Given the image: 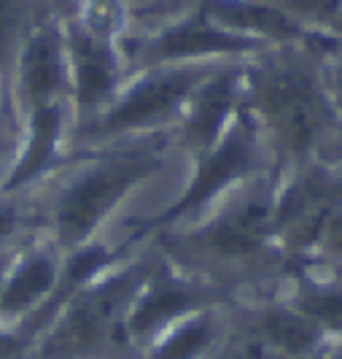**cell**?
Wrapping results in <instances>:
<instances>
[{
  "mask_svg": "<svg viewBox=\"0 0 342 359\" xmlns=\"http://www.w3.org/2000/svg\"><path fill=\"white\" fill-rule=\"evenodd\" d=\"M176 127L111 144L76 149L27 198L38 216V238L68 254L116 230V216L151 184L183 176Z\"/></svg>",
  "mask_w": 342,
  "mask_h": 359,
  "instance_id": "1",
  "label": "cell"
},
{
  "mask_svg": "<svg viewBox=\"0 0 342 359\" xmlns=\"http://www.w3.org/2000/svg\"><path fill=\"white\" fill-rule=\"evenodd\" d=\"M278 176L262 170L197 219L154 235L170 262L232 294L240 278L272 265Z\"/></svg>",
  "mask_w": 342,
  "mask_h": 359,
  "instance_id": "2",
  "label": "cell"
},
{
  "mask_svg": "<svg viewBox=\"0 0 342 359\" xmlns=\"http://www.w3.org/2000/svg\"><path fill=\"white\" fill-rule=\"evenodd\" d=\"M157 259L154 238L129 249L113 265L73 294L36 335L38 359H119L135 346L127 319Z\"/></svg>",
  "mask_w": 342,
  "mask_h": 359,
  "instance_id": "3",
  "label": "cell"
},
{
  "mask_svg": "<svg viewBox=\"0 0 342 359\" xmlns=\"http://www.w3.org/2000/svg\"><path fill=\"white\" fill-rule=\"evenodd\" d=\"M243 103L275 162L302 160L329 119L315 73L291 46H272L245 62Z\"/></svg>",
  "mask_w": 342,
  "mask_h": 359,
  "instance_id": "4",
  "label": "cell"
},
{
  "mask_svg": "<svg viewBox=\"0 0 342 359\" xmlns=\"http://www.w3.org/2000/svg\"><path fill=\"white\" fill-rule=\"evenodd\" d=\"M227 62L232 60L178 62L127 76L124 87L111 100V106L73 133L71 151L176 127L194 92Z\"/></svg>",
  "mask_w": 342,
  "mask_h": 359,
  "instance_id": "5",
  "label": "cell"
},
{
  "mask_svg": "<svg viewBox=\"0 0 342 359\" xmlns=\"http://www.w3.org/2000/svg\"><path fill=\"white\" fill-rule=\"evenodd\" d=\"M8 92L19 122L24 114L41 108L71 106L65 36L57 8H43L24 33L8 71Z\"/></svg>",
  "mask_w": 342,
  "mask_h": 359,
  "instance_id": "6",
  "label": "cell"
},
{
  "mask_svg": "<svg viewBox=\"0 0 342 359\" xmlns=\"http://www.w3.org/2000/svg\"><path fill=\"white\" fill-rule=\"evenodd\" d=\"M59 262H62V254L55 252L41 238L19 249L0 287V324L3 327H11L19 332L33 319V313L46 303V297L55 289Z\"/></svg>",
  "mask_w": 342,
  "mask_h": 359,
  "instance_id": "7",
  "label": "cell"
},
{
  "mask_svg": "<svg viewBox=\"0 0 342 359\" xmlns=\"http://www.w3.org/2000/svg\"><path fill=\"white\" fill-rule=\"evenodd\" d=\"M221 308H202L180 319L145 348V359H202L221 341Z\"/></svg>",
  "mask_w": 342,
  "mask_h": 359,
  "instance_id": "8",
  "label": "cell"
},
{
  "mask_svg": "<svg viewBox=\"0 0 342 359\" xmlns=\"http://www.w3.org/2000/svg\"><path fill=\"white\" fill-rule=\"evenodd\" d=\"M38 238V216L27 195L0 189V254L19 252Z\"/></svg>",
  "mask_w": 342,
  "mask_h": 359,
  "instance_id": "9",
  "label": "cell"
},
{
  "mask_svg": "<svg viewBox=\"0 0 342 359\" xmlns=\"http://www.w3.org/2000/svg\"><path fill=\"white\" fill-rule=\"evenodd\" d=\"M288 306H294L310 322L318 324L324 335H334L337 341H342V284H329V287L305 284L288 300Z\"/></svg>",
  "mask_w": 342,
  "mask_h": 359,
  "instance_id": "10",
  "label": "cell"
},
{
  "mask_svg": "<svg viewBox=\"0 0 342 359\" xmlns=\"http://www.w3.org/2000/svg\"><path fill=\"white\" fill-rule=\"evenodd\" d=\"M43 8L49 6H43L41 0H0V73L6 76V81L22 38Z\"/></svg>",
  "mask_w": 342,
  "mask_h": 359,
  "instance_id": "11",
  "label": "cell"
},
{
  "mask_svg": "<svg viewBox=\"0 0 342 359\" xmlns=\"http://www.w3.org/2000/svg\"><path fill=\"white\" fill-rule=\"evenodd\" d=\"M22 144V125H19L17 108L8 92V81L0 73V184L11 173Z\"/></svg>",
  "mask_w": 342,
  "mask_h": 359,
  "instance_id": "12",
  "label": "cell"
},
{
  "mask_svg": "<svg viewBox=\"0 0 342 359\" xmlns=\"http://www.w3.org/2000/svg\"><path fill=\"white\" fill-rule=\"evenodd\" d=\"M197 0H127L129 8V30H145L164 19L176 17L178 11L194 6ZM127 30V33H129Z\"/></svg>",
  "mask_w": 342,
  "mask_h": 359,
  "instance_id": "13",
  "label": "cell"
},
{
  "mask_svg": "<svg viewBox=\"0 0 342 359\" xmlns=\"http://www.w3.org/2000/svg\"><path fill=\"white\" fill-rule=\"evenodd\" d=\"M259 3L278 8L280 14H286L299 25L315 22V19L342 17V0H259Z\"/></svg>",
  "mask_w": 342,
  "mask_h": 359,
  "instance_id": "14",
  "label": "cell"
},
{
  "mask_svg": "<svg viewBox=\"0 0 342 359\" xmlns=\"http://www.w3.org/2000/svg\"><path fill=\"white\" fill-rule=\"evenodd\" d=\"M24 348H27V343L24 338L19 335L17 330H11V327H3L0 324V359H17L24 354Z\"/></svg>",
  "mask_w": 342,
  "mask_h": 359,
  "instance_id": "15",
  "label": "cell"
},
{
  "mask_svg": "<svg viewBox=\"0 0 342 359\" xmlns=\"http://www.w3.org/2000/svg\"><path fill=\"white\" fill-rule=\"evenodd\" d=\"M313 359H342V341L326 343L324 348H321Z\"/></svg>",
  "mask_w": 342,
  "mask_h": 359,
  "instance_id": "16",
  "label": "cell"
},
{
  "mask_svg": "<svg viewBox=\"0 0 342 359\" xmlns=\"http://www.w3.org/2000/svg\"><path fill=\"white\" fill-rule=\"evenodd\" d=\"M43 6H49V8H57V11H62V8H68L73 0H41Z\"/></svg>",
  "mask_w": 342,
  "mask_h": 359,
  "instance_id": "17",
  "label": "cell"
},
{
  "mask_svg": "<svg viewBox=\"0 0 342 359\" xmlns=\"http://www.w3.org/2000/svg\"><path fill=\"white\" fill-rule=\"evenodd\" d=\"M73 3H124L127 6V0H73ZM129 11V8H127Z\"/></svg>",
  "mask_w": 342,
  "mask_h": 359,
  "instance_id": "18",
  "label": "cell"
}]
</instances>
